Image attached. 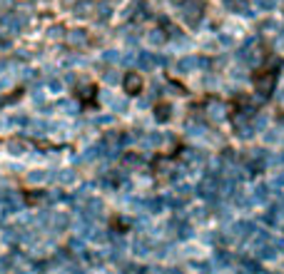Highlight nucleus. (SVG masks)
<instances>
[{
    "label": "nucleus",
    "mask_w": 284,
    "mask_h": 274,
    "mask_svg": "<svg viewBox=\"0 0 284 274\" xmlns=\"http://www.w3.org/2000/svg\"><path fill=\"white\" fill-rule=\"evenodd\" d=\"M68 40H70L72 45H82L85 43V33L82 30H72L70 35H68Z\"/></svg>",
    "instance_id": "obj_5"
},
{
    "label": "nucleus",
    "mask_w": 284,
    "mask_h": 274,
    "mask_svg": "<svg viewBox=\"0 0 284 274\" xmlns=\"http://www.w3.org/2000/svg\"><path fill=\"white\" fill-rule=\"evenodd\" d=\"M125 90H127L130 95H140L142 77L137 75V72H127V77H125Z\"/></svg>",
    "instance_id": "obj_2"
},
{
    "label": "nucleus",
    "mask_w": 284,
    "mask_h": 274,
    "mask_svg": "<svg viewBox=\"0 0 284 274\" xmlns=\"http://www.w3.org/2000/svg\"><path fill=\"white\" fill-rule=\"evenodd\" d=\"M97 10H100V15H102V18H107V15H110V5H107V3H100V5H97Z\"/></svg>",
    "instance_id": "obj_9"
},
{
    "label": "nucleus",
    "mask_w": 284,
    "mask_h": 274,
    "mask_svg": "<svg viewBox=\"0 0 284 274\" xmlns=\"http://www.w3.org/2000/svg\"><path fill=\"white\" fill-rule=\"evenodd\" d=\"M87 10H90V3H80V5H75V15H80V18H85Z\"/></svg>",
    "instance_id": "obj_7"
},
{
    "label": "nucleus",
    "mask_w": 284,
    "mask_h": 274,
    "mask_svg": "<svg viewBox=\"0 0 284 274\" xmlns=\"http://www.w3.org/2000/svg\"><path fill=\"white\" fill-rule=\"evenodd\" d=\"M13 87V80L10 77H0V92H5V90H10Z\"/></svg>",
    "instance_id": "obj_8"
},
{
    "label": "nucleus",
    "mask_w": 284,
    "mask_h": 274,
    "mask_svg": "<svg viewBox=\"0 0 284 274\" xmlns=\"http://www.w3.org/2000/svg\"><path fill=\"white\" fill-rule=\"evenodd\" d=\"M8 150H10V155H25L28 145H25L23 140H10V142H8Z\"/></svg>",
    "instance_id": "obj_3"
},
{
    "label": "nucleus",
    "mask_w": 284,
    "mask_h": 274,
    "mask_svg": "<svg viewBox=\"0 0 284 274\" xmlns=\"http://www.w3.org/2000/svg\"><path fill=\"white\" fill-rule=\"evenodd\" d=\"M3 127H5V120H0V130H3Z\"/></svg>",
    "instance_id": "obj_10"
},
{
    "label": "nucleus",
    "mask_w": 284,
    "mask_h": 274,
    "mask_svg": "<svg viewBox=\"0 0 284 274\" xmlns=\"http://www.w3.org/2000/svg\"><path fill=\"white\" fill-rule=\"evenodd\" d=\"M15 5H18V0H0V15L15 10Z\"/></svg>",
    "instance_id": "obj_6"
},
{
    "label": "nucleus",
    "mask_w": 284,
    "mask_h": 274,
    "mask_svg": "<svg viewBox=\"0 0 284 274\" xmlns=\"http://www.w3.org/2000/svg\"><path fill=\"white\" fill-rule=\"evenodd\" d=\"M28 180H30L33 185H40V182L48 180V172H45V170H33V172L28 175Z\"/></svg>",
    "instance_id": "obj_4"
},
{
    "label": "nucleus",
    "mask_w": 284,
    "mask_h": 274,
    "mask_svg": "<svg viewBox=\"0 0 284 274\" xmlns=\"http://www.w3.org/2000/svg\"><path fill=\"white\" fill-rule=\"evenodd\" d=\"M28 28V18L23 13H3L0 15V38H18Z\"/></svg>",
    "instance_id": "obj_1"
}]
</instances>
